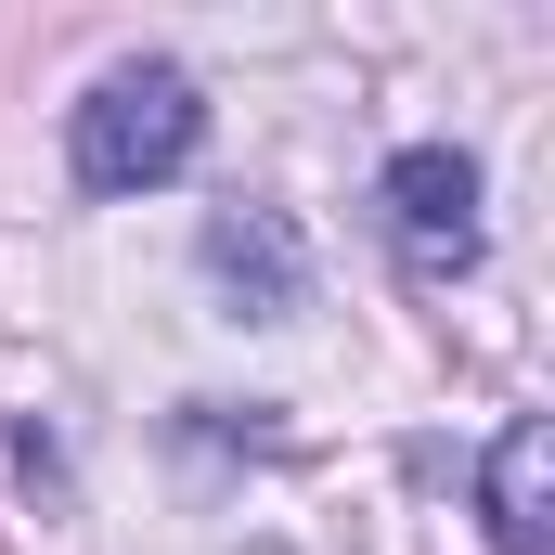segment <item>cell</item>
<instances>
[{
    "label": "cell",
    "mask_w": 555,
    "mask_h": 555,
    "mask_svg": "<svg viewBox=\"0 0 555 555\" xmlns=\"http://www.w3.org/2000/svg\"><path fill=\"white\" fill-rule=\"evenodd\" d=\"M543 478H555V439H543V414H517L504 439H491V543H504V555H555Z\"/></svg>",
    "instance_id": "4"
},
{
    "label": "cell",
    "mask_w": 555,
    "mask_h": 555,
    "mask_svg": "<svg viewBox=\"0 0 555 555\" xmlns=\"http://www.w3.org/2000/svg\"><path fill=\"white\" fill-rule=\"evenodd\" d=\"M207 284L246 310V323H284L310 297V246L284 233V207H220L207 220Z\"/></svg>",
    "instance_id": "3"
},
{
    "label": "cell",
    "mask_w": 555,
    "mask_h": 555,
    "mask_svg": "<svg viewBox=\"0 0 555 555\" xmlns=\"http://www.w3.org/2000/svg\"><path fill=\"white\" fill-rule=\"evenodd\" d=\"M207 142V91L181 65H104L91 104H78V194H142V181H181Z\"/></svg>",
    "instance_id": "1"
},
{
    "label": "cell",
    "mask_w": 555,
    "mask_h": 555,
    "mask_svg": "<svg viewBox=\"0 0 555 555\" xmlns=\"http://www.w3.org/2000/svg\"><path fill=\"white\" fill-rule=\"evenodd\" d=\"M388 233H401V259L426 284H452L478 259V155H452V142L388 155Z\"/></svg>",
    "instance_id": "2"
}]
</instances>
